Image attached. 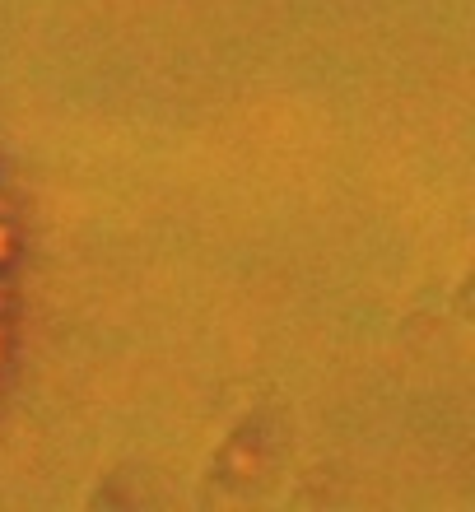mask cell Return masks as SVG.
I'll return each instance as SVG.
<instances>
[{"label":"cell","mask_w":475,"mask_h":512,"mask_svg":"<svg viewBox=\"0 0 475 512\" xmlns=\"http://www.w3.org/2000/svg\"><path fill=\"white\" fill-rule=\"evenodd\" d=\"M19 317H24V229L10 196L0 191V382L19 345Z\"/></svg>","instance_id":"obj_1"}]
</instances>
